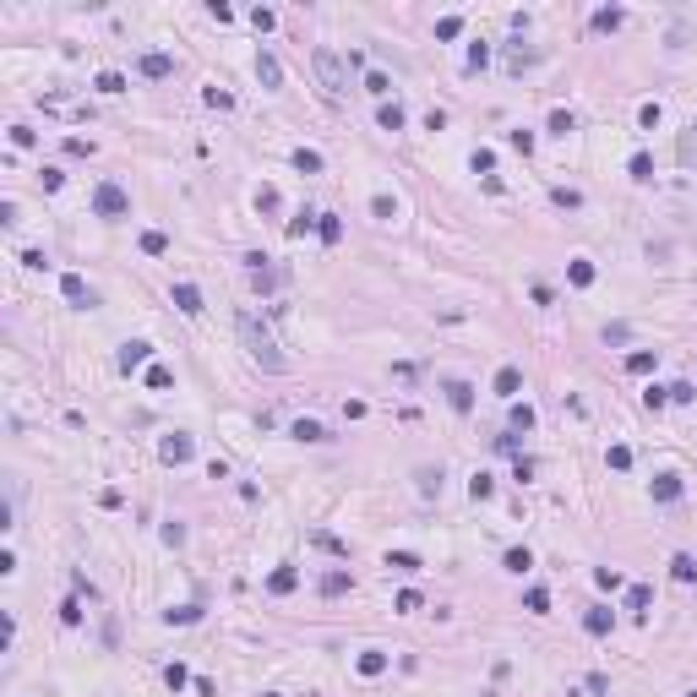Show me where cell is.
Masks as SVG:
<instances>
[{
	"instance_id": "obj_1",
	"label": "cell",
	"mask_w": 697,
	"mask_h": 697,
	"mask_svg": "<svg viewBox=\"0 0 697 697\" xmlns=\"http://www.w3.org/2000/svg\"><path fill=\"white\" fill-rule=\"evenodd\" d=\"M234 332H240L245 354H251L267 376H284V365H289V360H284V349L273 343V332L262 327V316H256V310H240V316H234Z\"/></svg>"
},
{
	"instance_id": "obj_2",
	"label": "cell",
	"mask_w": 697,
	"mask_h": 697,
	"mask_svg": "<svg viewBox=\"0 0 697 697\" xmlns=\"http://www.w3.org/2000/svg\"><path fill=\"white\" fill-rule=\"evenodd\" d=\"M93 213H98V218H131V196H126L115 180H104V185L93 191Z\"/></svg>"
},
{
	"instance_id": "obj_3",
	"label": "cell",
	"mask_w": 697,
	"mask_h": 697,
	"mask_svg": "<svg viewBox=\"0 0 697 697\" xmlns=\"http://www.w3.org/2000/svg\"><path fill=\"white\" fill-rule=\"evenodd\" d=\"M310 60H316V77H321V87H327V93H343V60H338L332 49H316Z\"/></svg>"
},
{
	"instance_id": "obj_4",
	"label": "cell",
	"mask_w": 697,
	"mask_h": 697,
	"mask_svg": "<svg viewBox=\"0 0 697 697\" xmlns=\"http://www.w3.org/2000/svg\"><path fill=\"white\" fill-rule=\"evenodd\" d=\"M191 453H196V442H191L185 431L163 436V447H158V458H163V464H191Z\"/></svg>"
},
{
	"instance_id": "obj_5",
	"label": "cell",
	"mask_w": 697,
	"mask_h": 697,
	"mask_svg": "<svg viewBox=\"0 0 697 697\" xmlns=\"http://www.w3.org/2000/svg\"><path fill=\"white\" fill-rule=\"evenodd\" d=\"M60 289H66V300H71V306H82V310L98 306V295L87 289V278H82V273H66V278H60Z\"/></svg>"
},
{
	"instance_id": "obj_6",
	"label": "cell",
	"mask_w": 697,
	"mask_h": 697,
	"mask_svg": "<svg viewBox=\"0 0 697 697\" xmlns=\"http://www.w3.org/2000/svg\"><path fill=\"white\" fill-rule=\"evenodd\" d=\"M148 354H153V343H148V338H131V343H120V371L131 376L137 365H148Z\"/></svg>"
},
{
	"instance_id": "obj_7",
	"label": "cell",
	"mask_w": 697,
	"mask_h": 697,
	"mask_svg": "<svg viewBox=\"0 0 697 697\" xmlns=\"http://www.w3.org/2000/svg\"><path fill=\"white\" fill-rule=\"evenodd\" d=\"M137 71H142V77H169V71H174V60H169V55H163V49H148V55H142V60H137Z\"/></svg>"
},
{
	"instance_id": "obj_8",
	"label": "cell",
	"mask_w": 697,
	"mask_h": 697,
	"mask_svg": "<svg viewBox=\"0 0 697 697\" xmlns=\"http://www.w3.org/2000/svg\"><path fill=\"white\" fill-rule=\"evenodd\" d=\"M174 306L185 310V316H202V289H196V284H185V278H180V284H174Z\"/></svg>"
},
{
	"instance_id": "obj_9",
	"label": "cell",
	"mask_w": 697,
	"mask_h": 697,
	"mask_svg": "<svg viewBox=\"0 0 697 697\" xmlns=\"http://www.w3.org/2000/svg\"><path fill=\"white\" fill-rule=\"evenodd\" d=\"M518 392H523V371L518 365H501L496 371V398H518Z\"/></svg>"
},
{
	"instance_id": "obj_10",
	"label": "cell",
	"mask_w": 697,
	"mask_h": 697,
	"mask_svg": "<svg viewBox=\"0 0 697 697\" xmlns=\"http://www.w3.org/2000/svg\"><path fill=\"white\" fill-rule=\"evenodd\" d=\"M442 392H447V403H453L458 414H468V409H474V387H468V382H458V376H453Z\"/></svg>"
},
{
	"instance_id": "obj_11",
	"label": "cell",
	"mask_w": 697,
	"mask_h": 697,
	"mask_svg": "<svg viewBox=\"0 0 697 697\" xmlns=\"http://www.w3.org/2000/svg\"><path fill=\"white\" fill-rule=\"evenodd\" d=\"M289 436H295V442H332L321 420H295V425H289Z\"/></svg>"
},
{
	"instance_id": "obj_12",
	"label": "cell",
	"mask_w": 697,
	"mask_h": 697,
	"mask_svg": "<svg viewBox=\"0 0 697 697\" xmlns=\"http://www.w3.org/2000/svg\"><path fill=\"white\" fill-rule=\"evenodd\" d=\"M256 77H262V87H278V82H284V66L262 49V55H256Z\"/></svg>"
},
{
	"instance_id": "obj_13",
	"label": "cell",
	"mask_w": 697,
	"mask_h": 697,
	"mask_svg": "<svg viewBox=\"0 0 697 697\" xmlns=\"http://www.w3.org/2000/svg\"><path fill=\"white\" fill-rule=\"evenodd\" d=\"M583 626H589V632H594V637H605V632H610V626H616V616H610V610H605V605H589V616H583Z\"/></svg>"
},
{
	"instance_id": "obj_14",
	"label": "cell",
	"mask_w": 697,
	"mask_h": 697,
	"mask_svg": "<svg viewBox=\"0 0 697 697\" xmlns=\"http://www.w3.org/2000/svg\"><path fill=\"white\" fill-rule=\"evenodd\" d=\"M654 365H659V354H654V349H637V354H626V371H632V376H648Z\"/></svg>"
},
{
	"instance_id": "obj_15",
	"label": "cell",
	"mask_w": 697,
	"mask_h": 697,
	"mask_svg": "<svg viewBox=\"0 0 697 697\" xmlns=\"http://www.w3.org/2000/svg\"><path fill=\"white\" fill-rule=\"evenodd\" d=\"M681 496V474H659L654 479V501H676Z\"/></svg>"
},
{
	"instance_id": "obj_16",
	"label": "cell",
	"mask_w": 697,
	"mask_h": 697,
	"mask_svg": "<svg viewBox=\"0 0 697 697\" xmlns=\"http://www.w3.org/2000/svg\"><path fill=\"white\" fill-rule=\"evenodd\" d=\"M295 583H300V572H295V567H278V572L267 578V589H273V594H295Z\"/></svg>"
},
{
	"instance_id": "obj_17",
	"label": "cell",
	"mask_w": 697,
	"mask_h": 697,
	"mask_svg": "<svg viewBox=\"0 0 697 697\" xmlns=\"http://www.w3.org/2000/svg\"><path fill=\"white\" fill-rule=\"evenodd\" d=\"M670 578H676V583H692V578H697V561L687 556V550H681V556H670Z\"/></svg>"
},
{
	"instance_id": "obj_18",
	"label": "cell",
	"mask_w": 697,
	"mask_h": 697,
	"mask_svg": "<svg viewBox=\"0 0 697 697\" xmlns=\"http://www.w3.org/2000/svg\"><path fill=\"white\" fill-rule=\"evenodd\" d=\"M382 670H387V654L382 648H365L360 654V676H382Z\"/></svg>"
},
{
	"instance_id": "obj_19",
	"label": "cell",
	"mask_w": 697,
	"mask_h": 697,
	"mask_svg": "<svg viewBox=\"0 0 697 697\" xmlns=\"http://www.w3.org/2000/svg\"><path fill=\"white\" fill-rule=\"evenodd\" d=\"M316 234H321L327 245H338V234H343V224H338L332 213H316Z\"/></svg>"
},
{
	"instance_id": "obj_20",
	"label": "cell",
	"mask_w": 697,
	"mask_h": 697,
	"mask_svg": "<svg viewBox=\"0 0 697 697\" xmlns=\"http://www.w3.org/2000/svg\"><path fill=\"white\" fill-rule=\"evenodd\" d=\"M468 496H474V501H490V496H496V479H490V474H474V479H468Z\"/></svg>"
},
{
	"instance_id": "obj_21",
	"label": "cell",
	"mask_w": 697,
	"mask_h": 697,
	"mask_svg": "<svg viewBox=\"0 0 697 697\" xmlns=\"http://www.w3.org/2000/svg\"><path fill=\"white\" fill-rule=\"evenodd\" d=\"M387 567H392V572H420V556H414V550H392Z\"/></svg>"
},
{
	"instance_id": "obj_22",
	"label": "cell",
	"mask_w": 697,
	"mask_h": 697,
	"mask_svg": "<svg viewBox=\"0 0 697 697\" xmlns=\"http://www.w3.org/2000/svg\"><path fill=\"white\" fill-rule=\"evenodd\" d=\"M376 120H382V131H403V109H398V104H382Z\"/></svg>"
},
{
	"instance_id": "obj_23",
	"label": "cell",
	"mask_w": 697,
	"mask_h": 697,
	"mask_svg": "<svg viewBox=\"0 0 697 697\" xmlns=\"http://www.w3.org/2000/svg\"><path fill=\"white\" fill-rule=\"evenodd\" d=\"M371 213H376V218L387 224V218H398V202H392L387 191H376V202H371Z\"/></svg>"
},
{
	"instance_id": "obj_24",
	"label": "cell",
	"mask_w": 697,
	"mask_h": 697,
	"mask_svg": "<svg viewBox=\"0 0 697 697\" xmlns=\"http://www.w3.org/2000/svg\"><path fill=\"white\" fill-rule=\"evenodd\" d=\"M93 87H98V93H126V77H120V71H98Z\"/></svg>"
},
{
	"instance_id": "obj_25",
	"label": "cell",
	"mask_w": 697,
	"mask_h": 697,
	"mask_svg": "<svg viewBox=\"0 0 697 697\" xmlns=\"http://www.w3.org/2000/svg\"><path fill=\"white\" fill-rule=\"evenodd\" d=\"M365 93H376V98H387V93H392L387 71H365Z\"/></svg>"
},
{
	"instance_id": "obj_26",
	"label": "cell",
	"mask_w": 697,
	"mask_h": 697,
	"mask_svg": "<svg viewBox=\"0 0 697 697\" xmlns=\"http://www.w3.org/2000/svg\"><path fill=\"white\" fill-rule=\"evenodd\" d=\"M142 251H148V256H163V251H169V234L148 229V234H142Z\"/></svg>"
},
{
	"instance_id": "obj_27",
	"label": "cell",
	"mask_w": 697,
	"mask_h": 697,
	"mask_svg": "<svg viewBox=\"0 0 697 697\" xmlns=\"http://www.w3.org/2000/svg\"><path fill=\"white\" fill-rule=\"evenodd\" d=\"M512 431H534V409L529 403H512Z\"/></svg>"
},
{
	"instance_id": "obj_28",
	"label": "cell",
	"mask_w": 697,
	"mask_h": 697,
	"mask_svg": "<svg viewBox=\"0 0 697 697\" xmlns=\"http://www.w3.org/2000/svg\"><path fill=\"white\" fill-rule=\"evenodd\" d=\"M420 490L425 496H442V468H420Z\"/></svg>"
},
{
	"instance_id": "obj_29",
	"label": "cell",
	"mask_w": 697,
	"mask_h": 697,
	"mask_svg": "<svg viewBox=\"0 0 697 697\" xmlns=\"http://www.w3.org/2000/svg\"><path fill=\"white\" fill-rule=\"evenodd\" d=\"M343 589H349V572H327V578H321V594H327V599L343 594Z\"/></svg>"
},
{
	"instance_id": "obj_30",
	"label": "cell",
	"mask_w": 697,
	"mask_h": 697,
	"mask_svg": "<svg viewBox=\"0 0 697 697\" xmlns=\"http://www.w3.org/2000/svg\"><path fill=\"white\" fill-rule=\"evenodd\" d=\"M295 169L316 174V169H321V153H310V148H295Z\"/></svg>"
},
{
	"instance_id": "obj_31",
	"label": "cell",
	"mask_w": 697,
	"mask_h": 697,
	"mask_svg": "<svg viewBox=\"0 0 697 697\" xmlns=\"http://www.w3.org/2000/svg\"><path fill=\"white\" fill-rule=\"evenodd\" d=\"M594 27H599V33H610V27H621V11H616V5H605V11H594Z\"/></svg>"
},
{
	"instance_id": "obj_32",
	"label": "cell",
	"mask_w": 697,
	"mask_h": 697,
	"mask_svg": "<svg viewBox=\"0 0 697 697\" xmlns=\"http://www.w3.org/2000/svg\"><path fill=\"white\" fill-rule=\"evenodd\" d=\"M458 33H464V16H442L436 22V38H458Z\"/></svg>"
},
{
	"instance_id": "obj_33",
	"label": "cell",
	"mask_w": 697,
	"mask_h": 697,
	"mask_svg": "<svg viewBox=\"0 0 697 697\" xmlns=\"http://www.w3.org/2000/svg\"><path fill=\"white\" fill-rule=\"evenodd\" d=\"M572 284L589 289V284H594V262H572Z\"/></svg>"
},
{
	"instance_id": "obj_34",
	"label": "cell",
	"mask_w": 697,
	"mask_h": 697,
	"mask_svg": "<svg viewBox=\"0 0 697 697\" xmlns=\"http://www.w3.org/2000/svg\"><path fill=\"white\" fill-rule=\"evenodd\" d=\"M529 567H534L529 550H507V572H529Z\"/></svg>"
},
{
	"instance_id": "obj_35",
	"label": "cell",
	"mask_w": 697,
	"mask_h": 697,
	"mask_svg": "<svg viewBox=\"0 0 697 697\" xmlns=\"http://www.w3.org/2000/svg\"><path fill=\"white\" fill-rule=\"evenodd\" d=\"M632 180H654V163H648V153H632Z\"/></svg>"
},
{
	"instance_id": "obj_36",
	"label": "cell",
	"mask_w": 697,
	"mask_h": 697,
	"mask_svg": "<svg viewBox=\"0 0 697 697\" xmlns=\"http://www.w3.org/2000/svg\"><path fill=\"white\" fill-rule=\"evenodd\" d=\"M523 605H529L534 616H545V610H550V594H545V589H529V599H523Z\"/></svg>"
},
{
	"instance_id": "obj_37",
	"label": "cell",
	"mask_w": 697,
	"mask_h": 697,
	"mask_svg": "<svg viewBox=\"0 0 697 697\" xmlns=\"http://www.w3.org/2000/svg\"><path fill=\"white\" fill-rule=\"evenodd\" d=\"M626 610H648V589H643V583L626 589Z\"/></svg>"
},
{
	"instance_id": "obj_38",
	"label": "cell",
	"mask_w": 697,
	"mask_h": 697,
	"mask_svg": "<svg viewBox=\"0 0 697 697\" xmlns=\"http://www.w3.org/2000/svg\"><path fill=\"white\" fill-rule=\"evenodd\" d=\"M163 681H169V687H174V692H180V687H185V681H191V670H185V665H169V670H163Z\"/></svg>"
},
{
	"instance_id": "obj_39",
	"label": "cell",
	"mask_w": 697,
	"mask_h": 697,
	"mask_svg": "<svg viewBox=\"0 0 697 697\" xmlns=\"http://www.w3.org/2000/svg\"><path fill=\"white\" fill-rule=\"evenodd\" d=\"M169 382H174V376H169L163 365H153V371H148V387H153V392H163V387H169Z\"/></svg>"
},
{
	"instance_id": "obj_40",
	"label": "cell",
	"mask_w": 697,
	"mask_h": 697,
	"mask_svg": "<svg viewBox=\"0 0 697 697\" xmlns=\"http://www.w3.org/2000/svg\"><path fill=\"white\" fill-rule=\"evenodd\" d=\"M550 131H556V137H567V131H572V115H567V109H556V115H550Z\"/></svg>"
},
{
	"instance_id": "obj_41",
	"label": "cell",
	"mask_w": 697,
	"mask_h": 697,
	"mask_svg": "<svg viewBox=\"0 0 697 697\" xmlns=\"http://www.w3.org/2000/svg\"><path fill=\"white\" fill-rule=\"evenodd\" d=\"M665 398H670V387H648V392H643V403H648V409H665Z\"/></svg>"
},
{
	"instance_id": "obj_42",
	"label": "cell",
	"mask_w": 697,
	"mask_h": 697,
	"mask_svg": "<svg viewBox=\"0 0 697 697\" xmlns=\"http://www.w3.org/2000/svg\"><path fill=\"white\" fill-rule=\"evenodd\" d=\"M60 621H66V626H77V621H82V605H77V599H66V605H60Z\"/></svg>"
},
{
	"instance_id": "obj_43",
	"label": "cell",
	"mask_w": 697,
	"mask_h": 697,
	"mask_svg": "<svg viewBox=\"0 0 697 697\" xmlns=\"http://www.w3.org/2000/svg\"><path fill=\"white\" fill-rule=\"evenodd\" d=\"M605 464H610V468H632V453H626V447H610V458H605Z\"/></svg>"
},
{
	"instance_id": "obj_44",
	"label": "cell",
	"mask_w": 697,
	"mask_h": 697,
	"mask_svg": "<svg viewBox=\"0 0 697 697\" xmlns=\"http://www.w3.org/2000/svg\"><path fill=\"white\" fill-rule=\"evenodd\" d=\"M512 148L518 153H534V131H512Z\"/></svg>"
},
{
	"instance_id": "obj_45",
	"label": "cell",
	"mask_w": 697,
	"mask_h": 697,
	"mask_svg": "<svg viewBox=\"0 0 697 697\" xmlns=\"http://www.w3.org/2000/svg\"><path fill=\"white\" fill-rule=\"evenodd\" d=\"M398 610H403V616H409V610H420V594H414V589H403V594H398Z\"/></svg>"
},
{
	"instance_id": "obj_46",
	"label": "cell",
	"mask_w": 697,
	"mask_h": 697,
	"mask_svg": "<svg viewBox=\"0 0 697 697\" xmlns=\"http://www.w3.org/2000/svg\"><path fill=\"white\" fill-rule=\"evenodd\" d=\"M670 398H676V403H692L697 392H692V382H676V387H670Z\"/></svg>"
},
{
	"instance_id": "obj_47",
	"label": "cell",
	"mask_w": 697,
	"mask_h": 697,
	"mask_svg": "<svg viewBox=\"0 0 697 697\" xmlns=\"http://www.w3.org/2000/svg\"><path fill=\"white\" fill-rule=\"evenodd\" d=\"M196 616H202L196 605H180V610H169V621H180V626H185V621H196Z\"/></svg>"
},
{
	"instance_id": "obj_48",
	"label": "cell",
	"mask_w": 697,
	"mask_h": 697,
	"mask_svg": "<svg viewBox=\"0 0 697 697\" xmlns=\"http://www.w3.org/2000/svg\"><path fill=\"white\" fill-rule=\"evenodd\" d=\"M306 229H316V213H300V218L289 224V234H306Z\"/></svg>"
},
{
	"instance_id": "obj_49",
	"label": "cell",
	"mask_w": 697,
	"mask_h": 697,
	"mask_svg": "<svg viewBox=\"0 0 697 697\" xmlns=\"http://www.w3.org/2000/svg\"><path fill=\"white\" fill-rule=\"evenodd\" d=\"M687 697H697V692H687Z\"/></svg>"
}]
</instances>
